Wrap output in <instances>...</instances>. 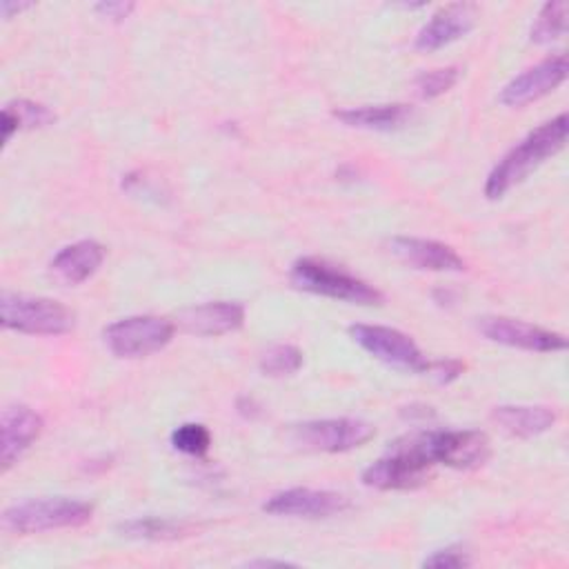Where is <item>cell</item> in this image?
Here are the masks:
<instances>
[{
	"instance_id": "ac0fdd59",
	"label": "cell",
	"mask_w": 569,
	"mask_h": 569,
	"mask_svg": "<svg viewBox=\"0 0 569 569\" xmlns=\"http://www.w3.org/2000/svg\"><path fill=\"white\" fill-rule=\"evenodd\" d=\"M491 420L509 436L533 438L549 431L558 413L542 405H500L491 409Z\"/></svg>"
},
{
	"instance_id": "e0dca14e",
	"label": "cell",
	"mask_w": 569,
	"mask_h": 569,
	"mask_svg": "<svg viewBox=\"0 0 569 569\" xmlns=\"http://www.w3.org/2000/svg\"><path fill=\"white\" fill-rule=\"evenodd\" d=\"M104 253V247L96 240L71 242L53 256L51 273L64 284H80L102 267Z\"/></svg>"
},
{
	"instance_id": "9a60e30c",
	"label": "cell",
	"mask_w": 569,
	"mask_h": 569,
	"mask_svg": "<svg viewBox=\"0 0 569 569\" xmlns=\"http://www.w3.org/2000/svg\"><path fill=\"white\" fill-rule=\"evenodd\" d=\"M42 416L27 405H11L0 418V462L2 471L20 460V456L40 438Z\"/></svg>"
},
{
	"instance_id": "5b68a950",
	"label": "cell",
	"mask_w": 569,
	"mask_h": 569,
	"mask_svg": "<svg viewBox=\"0 0 569 569\" xmlns=\"http://www.w3.org/2000/svg\"><path fill=\"white\" fill-rule=\"evenodd\" d=\"M73 311L53 298L11 291L0 296V322L18 333L62 336L73 329Z\"/></svg>"
},
{
	"instance_id": "d6986e66",
	"label": "cell",
	"mask_w": 569,
	"mask_h": 569,
	"mask_svg": "<svg viewBox=\"0 0 569 569\" xmlns=\"http://www.w3.org/2000/svg\"><path fill=\"white\" fill-rule=\"evenodd\" d=\"M333 116L347 127H358L369 131H393L405 127L411 120L413 109L405 102H389V104H365V107L338 109L333 111Z\"/></svg>"
},
{
	"instance_id": "3957f363",
	"label": "cell",
	"mask_w": 569,
	"mask_h": 569,
	"mask_svg": "<svg viewBox=\"0 0 569 569\" xmlns=\"http://www.w3.org/2000/svg\"><path fill=\"white\" fill-rule=\"evenodd\" d=\"M289 280L300 291L331 298V300H342V302L365 305V307L385 302V296L373 284L320 258L296 260L291 264Z\"/></svg>"
},
{
	"instance_id": "484cf974",
	"label": "cell",
	"mask_w": 569,
	"mask_h": 569,
	"mask_svg": "<svg viewBox=\"0 0 569 569\" xmlns=\"http://www.w3.org/2000/svg\"><path fill=\"white\" fill-rule=\"evenodd\" d=\"M469 565H471V558L462 547H445L422 560V567H433V569H460Z\"/></svg>"
},
{
	"instance_id": "ffe728a7",
	"label": "cell",
	"mask_w": 569,
	"mask_h": 569,
	"mask_svg": "<svg viewBox=\"0 0 569 569\" xmlns=\"http://www.w3.org/2000/svg\"><path fill=\"white\" fill-rule=\"evenodd\" d=\"M118 531H120V536L136 538V540H176V538L189 536L193 531V527L184 520L142 516V518L122 520L118 525Z\"/></svg>"
},
{
	"instance_id": "30bf717a",
	"label": "cell",
	"mask_w": 569,
	"mask_h": 569,
	"mask_svg": "<svg viewBox=\"0 0 569 569\" xmlns=\"http://www.w3.org/2000/svg\"><path fill=\"white\" fill-rule=\"evenodd\" d=\"M478 331L498 345L536 351V353H553L567 349V338L558 331L542 329L538 325L507 318V316H485L478 318Z\"/></svg>"
},
{
	"instance_id": "d4e9b609",
	"label": "cell",
	"mask_w": 569,
	"mask_h": 569,
	"mask_svg": "<svg viewBox=\"0 0 569 569\" xmlns=\"http://www.w3.org/2000/svg\"><path fill=\"white\" fill-rule=\"evenodd\" d=\"M4 109H9L16 116V120L20 122V129H38L56 122V113L47 104H40L33 100L20 98V100L7 102Z\"/></svg>"
},
{
	"instance_id": "603a6c76",
	"label": "cell",
	"mask_w": 569,
	"mask_h": 569,
	"mask_svg": "<svg viewBox=\"0 0 569 569\" xmlns=\"http://www.w3.org/2000/svg\"><path fill=\"white\" fill-rule=\"evenodd\" d=\"M171 447L187 456H204L211 447V431L200 422H184L171 431Z\"/></svg>"
},
{
	"instance_id": "8fae6325",
	"label": "cell",
	"mask_w": 569,
	"mask_h": 569,
	"mask_svg": "<svg viewBox=\"0 0 569 569\" xmlns=\"http://www.w3.org/2000/svg\"><path fill=\"white\" fill-rule=\"evenodd\" d=\"M349 509L347 496L331 489H311V487H291L276 491L262 505V511L269 516L287 518H329Z\"/></svg>"
},
{
	"instance_id": "2e32d148",
	"label": "cell",
	"mask_w": 569,
	"mask_h": 569,
	"mask_svg": "<svg viewBox=\"0 0 569 569\" xmlns=\"http://www.w3.org/2000/svg\"><path fill=\"white\" fill-rule=\"evenodd\" d=\"M178 327L196 336H222L244 325V307L231 300H213L187 307L176 316Z\"/></svg>"
},
{
	"instance_id": "277c9868",
	"label": "cell",
	"mask_w": 569,
	"mask_h": 569,
	"mask_svg": "<svg viewBox=\"0 0 569 569\" xmlns=\"http://www.w3.org/2000/svg\"><path fill=\"white\" fill-rule=\"evenodd\" d=\"M93 505L78 498H33L22 500L2 511V527L11 533L29 536L51 529H73L91 520Z\"/></svg>"
},
{
	"instance_id": "7402d4cb",
	"label": "cell",
	"mask_w": 569,
	"mask_h": 569,
	"mask_svg": "<svg viewBox=\"0 0 569 569\" xmlns=\"http://www.w3.org/2000/svg\"><path fill=\"white\" fill-rule=\"evenodd\" d=\"M302 351L296 345H271L262 351L258 367L269 378H284L293 376L302 367Z\"/></svg>"
},
{
	"instance_id": "f1b7e54d",
	"label": "cell",
	"mask_w": 569,
	"mask_h": 569,
	"mask_svg": "<svg viewBox=\"0 0 569 569\" xmlns=\"http://www.w3.org/2000/svg\"><path fill=\"white\" fill-rule=\"evenodd\" d=\"M0 127H2V142H4V144L13 138V133H18V131H20V122H18V120H16V116H13L9 109H4V107H2V120H0Z\"/></svg>"
},
{
	"instance_id": "5bb4252c",
	"label": "cell",
	"mask_w": 569,
	"mask_h": 569,
	"mask_svg": "<svg viewBox=\"0 0 569 569\" xmlns=\"http://www.w3.org/2000/svg\"><path fill=\"white\" fill-rule=\"evenodd\" d=\"M478 18L476 4L469 2H451L440 7L431 20L418 31L413 47L418 51H436L442 49L462 36H467Z\"/></svg>"
},
{
	"instance_id": "cb8c5ba5",
	"label": "cell",
	"mask_w": 569,
	"mask_h": 569,
	"mask_svg": "<svg viewBox=\"0 0 569 569\" xmlns=\"http://www.w3.org/2000/svg\"><path fill=\"white\" fill-rule=\"evenodd\" d=\"M460 78V69L458 67H440V69H429L416 76L413 84L420 98L431 100L438 98L442 93H447Z\"/></svg>"
},
{
	"instance_id": "6da1fadb",
	"label": "cell",
	"mask_w": 569,
	"mask_h": 569,
	"mask_svg": "<svg viewBox=\"0 0 569 569\" xmlns=\"http://www.w3.org/2000/svg\"><path fill=\"white\" fill-rule=\"evenodd\" d=\"M567 131H569L567 113H558L556 118H551V120L542 122L540 127H536L533 131H529L489 171L487 182H485V196L489 200H498L511 187L520 184L533 169H538L545 160H549L565 147Z\"/></svg>"
},
{
	"instance_id": "9c48e42d",
	"label": "cell",
	"mask_w": 569,
	"mask_h": 569,
	"mask_svg": "<svg viewBox=\"0 0 569 569\" xmlns=\"http://www.w3.org/2000/svg\"><path fill=\"white\" fill-rule=\"evenodd\" d=\"M351 340L362 347L369 356L413 373H427L429 360L422 356L418 345L402 333L400 329L385 327V325H351L349 327Z\"/></svg>"
},
{
	"instance_id": "83f0119b",
	"label": "cell",
	"mask_w": 569,
	"mask_h": 569,
	"mask_svg": "<svg viewBox=\"0 0 569 569\" xmlns=\"http://www.w3.org/2000/svg\"><path fill=\"white\" fill-rule=\"evenodd\" d=\"M133 9H136V2H129V0H107V2L93 4V11L109 20H124Z\"/></svg>"
},
{
	"instance_id": "4fadbf2b",
	"label": "cell",
	"mask_w": 569,
	"mask_h": 569,
	"mask_svg": "<svg viewBox=\"0 0 569 569\" xmlns=\"http://www.w3.org/2000/svg\"><path fill=\"white\" fill-rule=\"evenodd\" d=\"M389 251L405 264L422 271H465L467 264L460 253L438 240L416 238V236H393L389 240Z\"/></svg>"
},
{
	"instance_id": "4dcf8cb0",
	"label": "cell",
	"mask_w": 569,
	"mask_h": 569,
	"mask_svg": "<svg viewBox=\"0 0 569 569\" xmlns=\"http://www.w3.org/2000/svg\"><path fill=\"white\" fill-rule=\"evenodd\" d=\"M29 7H31L29 2H18V4H13V2H2V4H0V9H2V18H11V13H13V11H18V13H20L22 9H29Z\"/></svg>"
},
{
	"instance_id": "ba28073f",
	"label": "cell",
	"mask_w": 569,
	"mask_h": 569,
	"mask_svg": "<svg viewBox=\"0 0 569 569\" xmlns=\"http://www.w3.org/2000/svg\"><path fill=\"white\" fill-rule=\"evenodd\" d=\"M431 469L433 465H429L422 456L396 440L382 458H378L362 471V485L378 491L418 489L429 482Z\"/></svg>"
},
{
	"instance_id": "f546056e",
	"label": "cell",
	"mask_w": 569,
	"mask_h": 569,
	"mask_svg": "<svg viewBox=\"0 0 569 569\" xmlns=\"http://www.w3.org/2000/svg\"><path fill=\"white\" fill-rule=\"evenodd\" d=\"M287 565H293V562H287V560H271V558H258V560H249L247 567H287Z\"/></svg>"
},
{
	"instance_id": "7c38bea8",
	"label": "cell",
	"mask_w": 569,
	"mask_h": 569,
	"mask_svg": "<svg viewBox=\"0 0 569 569\" xmlns=\"http://www.w3.org/2000/svg\"><path fill=\"white\" fill-rule=\"evenodd\" d=\"M567 56L556 53L545 58L542 62L525 69L516 78H511L502 89L498 100L505 107H525L533 100H540L542 96L556 91L567 80Z\"/></svg>"
},
{
	"instance_id": "52a82bcc",
	"label": "cell",
	"mask_w": 569,
	"mask_h": 569,
	"mask_svg": "<svg viewBox=\"0 0 569 569\" xmlns=\"http://www.w3.org/2000/svg\"><path fill=\"white\" fill-rule=\"evenodd\" d=\"M376 429L360 418H322L291 425L289 438L307 451L342 453L367 445Z\"/></svg>"
},
{
	"instance_id": "44dd1931",
	"label": "cell",
	"mask_w": 569,
	"mask_h": 569,
	"mask_svg": "<svg viewBox=\"0 0 569 569\" xmlns=\"http://www.w3.org/2000/svg\"><path fill=\"white\" fill-rule=\"evenodd\" d=\"M567 2L565 0H549L542 4V9L536 16V22L531 27V42L549 44L565 36L567 31Z\"/></svg>"
},
{
	"instance_id": "7a4b0ae2",
	"label": "cell",
	"mask_w": 569,
	"mask_h": 569,
	"mask_svg": "<svg viewBox=\"0 0 569 569\" xmlns=\"http://www.w3.org/2000/svg\"><path fill=\"white\" fill-rule=\"evenodd\" d=\"M398 442L422 456L429 465L451 469H476L491 453L487 433L478 429H427L402 436Z\"/></svg>"
},
{
	"instance_id": "4316f807",
	"label": "cell",
	"mask_w": 569,
	"mask_h": 569,
	"mask_svg": "<svg viewBox=\"0 0 569 569\" xmlns=\"http://www.w3.org/2000/svg\"><path fill=\"white\" fill-rule=\"evenodd\" d=\"M462 371H465V362H460V360H456V358L429 360V369H427V373L433 376L438 382H451V380H456Z\"/></svg>"
},
{
	"instance_id": "8992f818",
	"label": "cell",
	"mask_w": 569,
	"mask_h": 569,
	"mask_svg": "<svg viewBox=\"0 0 569 569\" xmlns=\"http://www.w3.org/2000/svg\"><path fill=\"white\" fill-rule=\"evenodd\" d=\"M176 333V322L160 316H127L104 327L102 338L118 358H147L162 351Z\"/></svg>"
}]
</instances>
